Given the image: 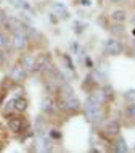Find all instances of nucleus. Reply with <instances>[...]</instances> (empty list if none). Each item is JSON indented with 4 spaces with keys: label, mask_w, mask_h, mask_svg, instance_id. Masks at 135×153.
Masks as SVG:
<instances>
[{
    "label": "nucleus",
    "mask_w": 135,
    "mask_h": 153,
    "mask_svg": "<svg viewBox=\"0 0 135 153\" xmlns=\"http://www.w3.org/2000/svg\"><path fill=\"white\" fill-rule=\"evenodd\" d=\"M105 111H103V105H100L97 100H93L92 95H89L87 100H85V118L90 123H101L105 119Z\"/></svg>",
    "instance_id": "1"
},
{
    "label": "nucleus",
    "mask_w": 135,
    "mask_h": 153,
    "mask_svg": "<svg viewBox=\"0 0 135 153\" xmlns=\"http://www.w3.org/2000/svg\"><path fill=\"white\" fill-rule=\"evenodd\" d=\"M11 34H13L10 39L11 47H13L16 52H24L27 48V45H29V37L24 32V29H18V31L11 32Z\"/></svg>",
    "instance_id": "2"
},
{
    "label": "nucleus",
    "mask_w": 135,
    "mask_h": 153,
    "mask_svg": "<svg viewBox=\"0 0 135 153\" xmlns=\"http://www.w3.org/2000/svg\"><path fill=\"white\" fill-rule=\"evenodd\" d=\"M29 127V124L26 123V119H23V118H10L8 119V129H10L11 132H15V134H21V132H24Z\"/></svg>",
    "instance_id": "3"
},
{
    "label": "nucleus",
    "mask_w": 135,
    "mask_h": 153,
    "mask_svg": "<svg viewBox=\"0 0 135 153\" xmlns=\"http://www.w3.org/2000/svg\"><path fill=\"white\" fill-rule=\"evenodd\" d=\"M122 50H124V47H122V44L117 39H108L105 42V53L106 55L116 56V55H121Z\"/></svg>",
    "instance_id": "4"
},
{
    "label": "nucleus",
    "mask_w": 135,
    "mask_h": 153,
    "mask_svg": "<svg viewBox=\"0 0 135 153\" xmlns=\"http://www.w3.org/2000/svg\"><path fill=\"white\" fill-rule=\"evenodd\" d=\"M37 58V71L40 73H48V71H52L55 66H53V61L52 58L48 56V53H40L39 56H35Z\"/></svg>",
    "instance_id": "5"
},
{
    "label": "nucleus",
    "mask_w": 135,
    "mask_h": 153,
    "mask_svg": "<svg viewBox=\"0 0 135 153\" xmlns=\"http://www.w3.org/2000/svg\"><path fill=\"white\" fill-rule=\"evenodd\" d=\"M103 132H105V135L108 139L117 137V135L121 134V124H119V121H116V119H109V121L105 124Z\"/></svg>",
    "instance_id": "6"
},
{
    "label": "nucleus",
    "mask_w": 135,
    "mask_h": 153,
    "mask_svg": "<svg viewBox=\"0 0 135 153\" xmlns=\"http://www.w3.org/2000/svg\"><path fill=\"white\" fill-rule=\"evenodd\" d=\"M27 73L26 69L23 68L21 65H15V66H11V69H10V74H8V76H10V79L11 81H15V82H23V81H26V77H27Z\"/></svg>",
    "instance_id": "7"
},
{
    "label": "nucleus",
    "mask_w": 135,
    "mask_h": 153,
    "mask_svg": "<svg viewBox=\"0 0 135 153\" xmlns=\"http://www.w3.org/2000/svg\"><path fill=\"white\" fill-rule=\"evenodd\" d=\"M19 65H21L27 73H35V71H37V58H35L34 55H24V56H21Z\"/></svg>",
    "instance_id": "8"
},
{
    "label": "nucleus",
    "mask_w": 135,
    "mask_h": 153,
    "mask_svg": "<svg viewBox=\"0 0 135 153\" xmlns=\"http://www.w3.org/2000/svg\"><path fill=\"white\" fill-rule=\"evenodd\" d=\"M2 27H5V31H7V32H15V31H18V29H23L24 24L21 23V19L15 18V16H8L7 21L3 23V26H2Z\"/></svg>",
    "instance_id": "9"
},
{
    "label": "nucleus",
    "mask_w": 135,
    "mask_h": 153,
    "mask_svg": "<svg viewBox=\"0 0 135 153\" xmlns=\"http://www.w3.org/2000/svg\"><path fill=\"white\" fill-rule=\"evenodd\" d=\"M40 110L48 114L55 111V100H53L52 95H44L42 97V100H40Z\"/></svg>",
    "instance_id": "10"
},
{
    "label": "nucleus",
    "mask_w": 135,
    "mask_h": 153,
    "mask_svg": "<svg viewBox=\"0 0 135 153\" xmlns=\"http://www.w3.org/2000/svg\"><path fill=\"white\" fill-rule=\"evenodd\" d=\"M13 110L18 111V113H23V111L27 110V100L24 97H16L13 98Z\"/></svg>",
    "instance_id": "11"
},
{
    "label": "nucleus",
    "mask_w": 135,
    "mask_h": 153,
    "mask_svg": "<svg viewBox=\"0 0 135 153\" xmlns=\"http://www.w3.org/2000/svg\"><path fill=\"white\" fill-rule=\"evenodd\" d=\"M113 150H114V152H117V153H125V152H129L127 142H125V139H124V137H121V134L116 137V145L113 147Z\"/></svg>",
    "instance_id": "12"
},
{
    "label": "nucleus",
    "mask_w": 135,
    "mask_h": 153,
    "mask_svg": "<svg viewBox=\"0 0 135 153\" xmlns=\"http://www.w3.org/2000/svg\"><path fill=\"white\" fill-rule=\"evenodd\" d=\"M109 18H111L113 23H125V19H127V13H125V10L119 8V10H114Z\"/></svg>",
    "instance_id": "13"
},
{
    "label": "nucleus",
    "mask_w": 135,
    "mask_h": 153,
    "mask_svg": "<svg viewBox=\"0 0 135 153\" xmlns=\"http://www.w3.org/2000/svg\"><path fill=\"white\" fill-rule=\"evenodd\" d=\"M40 148L39 150L40 152H52L53 150V145H52V140H50V137H45V135L42 134L40 135Z\"/></svg>",
    "instance_id": "14"
},
{
    "label": "nucleus",
    "mask_w": 135,
    "mask_h": 153,
    "mask_svg": "<svg viewBox=\"0 0 135 153\" xmlns=\"http://www.w3.org/2000/svg\"><path fill=\"white\" fill-rule=\"evenodd\" d=\"M35 132H37L39 135H42L44 132H47V124H45V121L42 119V116H39L35 119Z\"/></svg>",
    "instance_id": "15"
},
{
    "label": "nucleus",
    "mask_w": 135,
    "mask_h": 153,
    "mask_svg": "<svg viewBox=\"0 0 135 153\" xmlns=\"http://www.w3.org/2000/svg\"><path fill=\"white\" fill-rule=\"evenodd\" d=\"M124 23H114L113 26H109V31H111V34H116V36H122L124 34Z\"/></svg>",
    "instance_id": "16"
},
{
    "label": "nucleus",
    "mask_w": 135,
    "mask_h": 153,
    "mask_svg": "<svg viewBox=\"0 0 135 153\" xmlns=\"http://www.w3.org/2000/svg\"><path fill=\"white\" fill-rule=\"evenodd\" d=\"M53 10H55V13L61 15V18H64V19H66L68 16H69L68 10L64 8V5H63V3H55V5H53Z\"/></svg>",
    "instance_id": "17"
},
{
    "label": "nucleus",
    "mask_w": 135,
    "mask_h": 153,
    "mask_svg": "<svg viewBox=\"0 0 135 153\" xmlns=\"http://www.w3.org/2000/svg\"><path fill=\"white\" fill-rule=\"evenodd\" d=\"M8 44H10V37H8L7 31H0V50L7 48Z\"/></svg>",
    "instance_id": "18"
},
{
    "label": "nucleus",
    "mask_w": 135,
    "mask_h": 153,
    "mask_svg": "<svg viewBox=\"0 0 135 153\" xmlns=\"http://www.w3.org/2000/svg\"><path fill=\"white\" fill-rule=\"evenodd\" d=\"M101 89H103V92L106 94V97H108L109 100H111V98L114 97V89L111 87V85H108V84H106V85H103Z\"/></svg>",
    "instance_id": "19"
},
{
    "label": "nucleus",
    "mask_w": 135,
    "mask_h": 153,
    "mask_svg": "<svg viewBox=\"0 0 135 153\" xmlns=\"http://www.w3.org/2000/svg\"><path fill=\"white\" fill-rule=\"evenodd\" d=\"M48 137H50V139H55V140L61 139V131H58V129H52L50 132H48Z\"/></svg>",
    "instance_id": "20"
},
{
    "label": "nucleus",
    "mask_w": 135,
    "mask_h": 153,
    "mask_svg": "<svg viewBox=\"0 0 135 153\" xmlns=\"http://www.w3.org/2000/svg\"><path fill=\"white\" fill-rule=\"evenodd\" d=\"M127 114H129L132 119H135V103H132V105L127 108Z\"/></svg>",
    "instance_id": "21"
},
{
    "label": "nucleus",
    "mask_w": 135,
    "mask_h": 153,
    "mask_svg": "<svg viewBox=\"0 0 135 153\" xmlns=\"http://www.w3.org/2000/svg\"><path fill=\"white\" fill-rule=\"evenodd\" d=\"M124 97L127 98V100L135 102V90H129V92H125V94H124Z\"/></svg>",
    "instance_id": "22"
},
{
    "label": "nucleus",
    "mask_w": 135,
    "mask_h": 153,
    "mask_svg": "<svg viewBox=\"0 0 135 153\" xmlns=\"http://www.w3.org/2000/svg\"><path fill=\"white\" fill-rule=\"evenodd\" d=\"M64 61L68 63V69H71V71H74V65H72V61H71V58H69L68 55H64Z\"/></svg>",
    "instance_id": "23"
},
{
    "label": "nucleus",
    "mask_w": 135,
    "mask_h": 153,
    "mask_svg": "<svg viewBox=\"0 0 135 153\" xmlns=\"http://www.w3.org/2000/svg\"><path fill=\"white\" fill-rule=\"evenodd\" d=\"M7 18H8L7 13H5V11H2V10H0V27L3 26V23L7 21Z\"/></svg>",
    "instance_id": "24"
},
{
    "label": "nucleus",
    "mask_w": 135,
    "mask_h": 153,
    "mask_svg": "<svg viewBox=\"0 0 135 153\" xmlns=\"http://www.w3.org/2000/svg\"><path fill=\"white\" fill-rule=\"evenodd\" d=\"M5 106H7V111H11V110H13V98H11V100H8V102L5 103Z\"/></svg>",
    "instance_id": "25"
},
{
    "label": "nucleus",
    "mask_w": 135,
    "mask_h": 153,
    "mask_svg": "<svg viewBox=\"0 0 135 153\" xmlns=\"http://www.w3.org/2000/svg\"><path fill=\"white\" fill-rule=\"evenodd\" d=\"M3 63H5V52L0 50V68L3 66Z\"/></svg>",
    "instance_id": "26"
},
{
    "label": "nucleus",
    "mask_w": 135,
    "mask_h": 153,
    "mask_svg": "<svg viewBox=\"0 0 135 153\" xmlns=\"http://www.w3.org/2000/svg\"><path fill=\"white\" fill-rule=\"evenodd\" d=\"M74 27H76V32H77V34H80V32H82V24H80V23H74Z\"/></svg>",
    "instance_id": "27"
},
{
    "label": "nucleus",
    "mask_w": 135,
    "mask_h": 153,
    "mask_svg": "<svg viewBox=\"0 0 135 153\" xmlns=\"http://www.w3.org/2000/svg\"><path fill=\"white\" fill-rule=\"evenodd\" d=\"M80 5H84V7H90V5H92V2H90V0H80Z\"/></svg>",
    "instance_id": "28"
},
{
    "label": "nucleus",
    "mask_w": 135,
    "mask_h": 153,
    "mask_svg": "<svg viewBox=\"0 0 135 153\" xmlns=\"http://www.w3.org/2000/svg\"><path fill=\"white\" fill-rule=\"evenodd\" d=\"M13 5H19V3H23V0H10Z\"/></svg>",
    "instance_id": "29"
},
{
    "label": "nucleus",
    "mask_w": 135,
    "mask_h": 153,
    "mask_svg": "<svg viewBox=\"0 0 135 153\" xmlns=\"http://www.w3.org/2000/svg\"><path fill=\"white\" fill-rule=\"evenodd\" d=\"M130 23H132V24H134V26H135V13H134L132 16H130Z\"/></svg>",
    "instance_id": "30"
},
{
    "label": "nucleus",
    "mask_w": 135,
    "mask_h": 153,
    "mask_svg": "<svg viewBox=\"0 0 135 153\" xmlns=\"http://www.w3.org/2000/svg\"><path fill=\"white\" fill-rule=\"evenodd\" d=\"M132 34H134V36H135V27H134V31H132Z\"/></svg>",
    "instance_id": "31"
},
{
    "label": "nucleus",
    "mask_w": 135,
    "mask_h": 153,
    "mask_svg": "<svg viewBox=\"0 0 135 153\" xmlns=\"http://www.w3.org/2000/svg\"><path fill=\"white\" fill-rule=\"evenodd\" d=\"M134 58H135V52H134Z\"/></svg>",
    "instance_id": "32"
}]
</instances>
